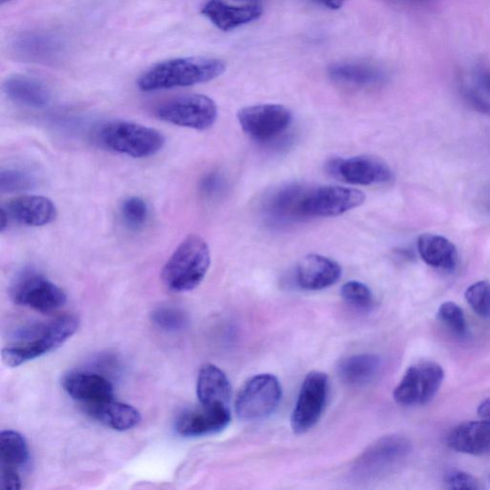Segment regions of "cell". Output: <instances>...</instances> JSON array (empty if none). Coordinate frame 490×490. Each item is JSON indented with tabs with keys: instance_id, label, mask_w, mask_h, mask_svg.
Wrapping results in <instances>:
<instances>
[{
	"instance_id": "obj_1",
	"label": "cell",
	"mask_w": 490,
	"mask_h": 490,
	"mask_svg": "<svg viewBox=\"0 0 490 490\" xmlns=\"http://www.w3.org/2000/svg\"><path fill=\"white\" fill-rule=\"evenodd\" d=\"M225 69L224 62L219 58H173L147 70L137 81V87L145 92L193 87L217 79Z\"/></svg>"
},
{
	"instance_id": "obj_2",
	"label": "cell",
	"mask_w": 490,
	"mask_h": 490,
	"mask_svg": "<svg viewBox=\"0 0 490 490\" xmlns=\"http://www.w3.org/2000/svg\"><path fill=\"white\" fill-rule=\"evenodd\" d=\"M79 326L78 317L64 315L23 330L19 334V342L3 350V361L6 366L16 368L35 360L61 346L74 336Z\"/></svg>"
},
{
	"instance_id": "obj_3",
	"label": "cell",
	"mask_w": 490,
	"mask_h": 490,
	"mask_svg": "<svg viewBox=\"0 0 490 490\" xmlns=\"http://www.w3.org/2000/svg\"><path fill=\"white\" fill-rule=\"evenodd\" d=\"M211 266L210 248L205 238L191 234L174 251L161 273L164 285L175 293L196 290Z\"/></svg>"
},
{
	"instance_id": "obj_4",
	"label": "cell",
	"mask_w": 490,
	"mask_h": 490,
	"mask_svg": "<svg viewBox=\"0 0 490 490\" xmlns=\"http://www.w3.org/2000/svg\"><path fill=\"white\" fill-rule=\"evenodd\" d=\"M97 140L105 149L134 159L153 157L166 143L160 131L128 121L104 124L97 131Z\"/></svg>"
},
{
	"instance_id": "obj_5",
	"label": "cell",
	"mask_w": 490,
	"mask_h": 490,
	"mask_svg": "<svg viewBox=\"0 0 490 490\" xmlns=\"http://www.w3.org/2000/svg\"><path fill=\"white\" fill-rule=\"evenodd\" d=\"M282 393L280 381L273 375L261 374L250 378L237 393V416L247 422L264 420L278 408Z\"/></svg>"
},
{
	"instance_id": "obj_6",
	"label": "cell",
	"mask_w": 490,
	"mask_h": 490,
	"mask_svg": "<svg viewBox=\"0 0 490 490\" xmlns=\"http://www.w3.org/2000/svg\"><path fill=\"white\" fill-rule=\"evenodd\" d=\"M155 115L175 126L206 130L216 123L219 111L216 103L206 95L189 94L161 104Z\"/></svg>"
},
{
	"instance_id": "obj_7",
	"label": "cell",
	"mask_w": 490,
	"mask_h": 490,
	"mask_svg": "<svg viewBox=\"0 0 490 490\" xmlns=\"http://www.w3.org/2000/svg\"><path fill=\"white\" fill-rule=\"evenodd\" d=\"M11 297L17 305L42 314L54 313L67 302V296L61 288L35 271L20 275L11 288Z\"/></svg>"
},
{
	"instance_id": "obj_8",
	"label": "cell",
	"mask_w": 490,
	"mask_h": 490,
	"mask_svg": "<svg viewBox=\"0 0 490 490\" xmlns=\"http://www.w3.org/2000/svg\"><path fill=\"white\" fill-rule=\"evenodd\" d=\"M411 451V442L401 435H390L377 439L358 458L353 473L356 479H374L408 457Z\"/></svg>"
},
{
	"instance_id": "obj_9",
	"label": "cell",
	"mask_w": 490,
	"mask_h": 490,
	"mask_svg": "<svg viewBox=\"0 0 490 490\" xmlns=\"http://www.w3.org/2000/svg\"><path fill=\"white\" fill-rule=\"evenodd\" d=\"M237 121L249 137L258 142H268L290 128L292 113L282 105H256L238 112Z\"/></svg>"
},
{
	"instance_id": "obj_10",
	"label": "cell",
	"mask_w": 490,
	"mask_h": 490,
	"mask_svg": "<svg viewBox=\"0 0 490 490\" xmlns=\"http://www.w3.org/2000/svg\"><path fill=\"white\" fill-rule=\"evenodd\" d=\"M444 377V369L435 362L415 364L394 389L393 399L403 406L426 404L436 396Z\"/></svg>"
},
{
	"instance_id": "obj_11",
	"label": "cell",
	"mask_w": 490,
	"mask_h": 490,
	"mask_svg": "<svg viewBox=\"0 0 490 490\" xmlns=\"http://www.w3.org/2000/svg\"><path fill=\"white\" fill-rule=\"evenodd\" d=\"M366 197L361 190L341 186H324L307 190L303 202L304 218L338 217L360 207Z\"/></svg>"
},
{
	"instance_id": "obj_12",
	"label": "cell",
	"mask_w": 490,
	"mask_h": 490,
	"mask_svg": "<svg viewBox=\"0 0 490 490\" xmlns=\"http://www.w3.org/2000/svg\"><path fill=\"white\" fill-rule=\"evenodd\" d=\"M329 393V378L324 373H309L304 379L292 416V427L296 434L313 429L324 412Z\"/></svg>"
},
{
	"instance_id": "obj_13",
	"label": "cell",
	"mask_w": 490,
	"mask_h": 490,
	"mask_svg": "<svg viewBox=\"0 0 490 490\" xmlns=\"http://www.w3.org/2000/svg\"><path fill=\"white\" fill-rule=\"evenodd\" d=\"M330 173L346 183L369 186L386 183L392 179V171L380 159L373 157H354L334 159L328 164Z\"/></svg>"
},
{
	"instance_id": "obj_14",
	"label": "cell",
	"mask_w": 490,
	"mask_h": 490,
	"mask_svg": "<svg viewBox=\"0 0 490 490\" xmlns=\"http://www.w3.org/2000/svg\"><path fill=\"white\" fill-rule=\"evenodd\" d=\"M231 422L229 406L202 405L178 416L175 429L179 435L196 438L222 432Z\"/></svg>"
},
{
	"instance_id": "obj_15",
	"label": "cell",
	"mask_w": 490,
	"mask_h": 490,
	"mask_svg": "<svg viewBox=\"0 0 490 490\" xmlns=\"http://www.w3.org/2000/svg\"><path fill=\"white\" fill-rule=\"evenodd\" d=\"M62 385L68 396L85 406L110 401L114 398L112 382L97 374L74 370L63 377Z\"/></svg>"
},
{
	"instance_id": "obj_16",
	"label": "cell",
	"mask_w": 490,
	"mask_h": 490,
	"mask_svg": "<svg viewBox=\"0 0 490 490\" xmlns=\"http://www.w3.org/2000/svg\"><path fill=\"white\" fill-rule=\"evenodd\" d=\"M2 208L10 220L30 227L50 225L58 216L54 202L43 196H19L10 199Z\"/></svg>"
},
{
	"instance_id": "obj_17",
	"label": "cell",
	"mask_w": 490,
	"mask_h": 490,
	"mask_svg": "<svg viewBox=\"0 0 490 490\" xmlns=\"http://www.w3.org/2000/svg\"><path fill=\"white\" fill-rule=\"evenodd\" d=\"M341 275L338 261L318 254L305 256L296 268L297 284L306 291L328 289L339 281Z\"/></svg>"
},
{
	"instance_id": "obj_18",
	"label": "cell",
	"mask_w": 490,
	"mask_h": 490,
	"mask_svg": "<svg viewBox=\"0 0 490 490\" xmlns=\"http://www.w3.org/2000/svg\"><path fill=\"white\" fill-rule=\"evenodd\" d=\"M447 446L471 455L490 453V420L466 422L454 427L447 438Z\"/></svg>"
},
{
	"instance_id": "obj_19",
	"label": "cell",
	"mask_w": 490,
	"mask_h": 490,
	"mask_svg": "<svg viewBox=\"0 0 490 490\" xmlns=\"http://www.w3.org/2000/svg\"><path fill=\"white\" fill-rule=\"evenodd\" d=\"M201 13L214 27L229 32L259 19L264 10L258 4L233 6L223 3L222 0H209L202 7Z\"/></svg>"
},
{
	"instance_id": "obj_20",
	"label": "cell",
	"mask_w": 490,
	"mask_h": 490,
	"mask_svg": "<svg viewBox=\"0 0 490 490\" xmlns=\"http://www.w3.org/2000/svg\"><path fill=\"white\" fill-rule=\"evenodd\" d=\"M4 90L11 101L30 109H44L51 103V90L44 83L27 76L16 75L8 78Z\"/></svg>"
},
{
	"instance_id": "obj_21",
	"label": "cell",
	"mask_w": 490,
	"mask_h": 490,
	"mask_svg": "<svg viewBox=\"0 0 490 490\" xmlns=\"http://www.w3.org/2000/svg\"><path fill=\"white\" fill-rule=\"evenodd\" d=\"M197 393L202 405L229 406L232 396L230 381L219 367L206 364L199 370Z\"/></svg>"
},
{
	"instance_id": "obj_22",
	"label": "cell",
	"mask_w": 490,
	"mask_h": 490,
	"mask_svg": "<svg viewBox=\"0 0 490 490\" xmlns=\"http://www.w3.org/2000/svg\"><path fill=\"white\" fill-rule=\"evenodd\" d=\"M86 411L102 424L121 432L136 428L142 420L139 411L134 406L113 400L88 405Z\"/></svg>"
},
{
	"instance_id": "obj_23",
	"label": "cell",
	"mask_w": 490,
	"mask_h": 490,
	"mask_svg": "<svg viewBox=\"0 0 490 490\" xmlns=\"http://www.w3.org/2000/svg\"><path fill=\"white\" fill-rule=\"evenodd\" d=\"M417 250L430 267L442 270H453L457 267V248L445 237L424 234L418 237Z\"/></svg>"
},
{
	"instance_id": "obj_24",
	"label": "cell",
	"mask_w": 490,
	"mask_h": 490,
	"mask_svg": "<svg viewBox=\"0 0 490 490\" xmlns=\"http://www.w3.org/2000/svg\"><path fill=\"white\" fill-rule=\"evenodd\" d=\"M62 43L54 35L43 32L22 34L14 45L16 53L31 62H47L61 51Z\"/></svg>"
},
{
	"instance_id": "obj_25",
	"label": "cell",
	"mask_w": 490,
	"mask_h": 490,
	"mask_svg": "<svg viewBox=\"0 0 490 490\" xmlns=\"http://www.w3.org/2000/svg\"><path fill=\"white\" fill-rule=\"evenodd\" d=\"M307 192V189L298 185L284 187L278 191L268 205L270 219L282 223L305 219L303 202Z\"/></svg>"
},
{
	"instance_id": "obj_26",
	"label": "cell",
	"mask_w": 490,
	"mask_h": 490,
	"mask_svg": "<svg viewBox=\"0 0 490 490\" xmlns=\"http://www.w3.org/2000/svg\"><path fill=\"white\" fill-rule=\"evenodd\" d=\"M380 367V358L376 354H354L344 358L340 362L338 374L346 384L363 386L377 377Z\"/></svg>"
},
{
	"instance_id": "obj_27",
	"label": "cell",
	"mask_w": 490,
	"mask_h": 490,
	"mask_svg": "<svg viewBox=\"0 0 490 490\" xmlns=\"http://www.w3.org/2000/svg\"><path fill=\"white\" fill-rule=\"evenodd\" d=\"M30 462L29 447L25 437L13 430L0 433V468L20 470L27 468Z\"/></svg>"
},
{
	"instance_id": "obj_28",
	"label": "cell",
	"mask_w": 490,
	"mask_h": 490,
	"mask_svg": "<svg viewBox=\"0 0 490 490\" xmlns=\"http://www.w3.org/2000/svg\"><path fill=\"white\" fill-rule=\"evenodd\" d=\"M329 75L334 81L344 85L367 87L377 85L384 79L377 68L363 64L339 63L329 68Z\"/></svg>"
},
{
	"instance_id": "obj_29",
	"label": "cell",
	"mask_w": 490,
	"mask_h": 490,
	"mask_svg": "<svg viewBox=\"0 0 490 490\" xmlns=\"http://www.w3.org/2000/svg\"><path fill=\"white\" fill-rule=\"evenodd\" d=\"M121 218L130 230H140L148 222L150 210L147 202L139 197L125 199L121 207Z\"/></svg>"
},
{
	"instance_id": "obj_30",
	"label": "cell",
	"mask_w": 490,
	"mask_h": 490,
	"mask_svg": "<svg viewBox=\"0 0 490 490\" xmlns=\"http://www.w3.org/2000/svg\"><path fill=\"white\" fill-rule=\"evenodd\" d=\"M152 321L155 326L163 331L175 332L185 328L187 316L182 309L163 306L153 310Z\"/></svg>"
},
{
	"instance_id": "obj_31",
	"label": "cell",
	"mask_w": 490,
	"mask_h": 490,
	"mask_svg": "<svg viewBox=\"0 0 490 490\" xmlns=\"http://www.w3.org/2000/svg\"><path fill=\"white\" fill-rule=\"evenodd\" d=\"M438 318L458 337L464 338L468 334V323L463 310L456 303L446 302L438 310Z\"/></svg>"
},
{
	"instance_id": "obj_32",
	"label": "cell",
	"mask_w": 490,
	"mask_h": 490,
	"mask_svg": "<svg viewBox=\"0 0 490 490\" xmlns=\"http://www.w3.org/2000/svg\"><path fill=\"white\" fill-rule=\"evenodd\" d=\"M35 185V179L31 174L26 171L7 168L0 172V192H2V194L28 190Z\"/></svg>"
},
{
	"instance_id": "obj_33",
	"label": "cell",
	"mask_w": 490,
	"mask_h": 490,
	"mask_svg": "<svg viewBox=\"0 0 490 490\" xmlns=\"http://www.w3.org/2000/svg\"><path fill=\"white\" fill-rule=\"evenodd\" d=\"M343 300L349 306L365 310L373 305V293L368 286L361 282L346 283L341 289Z\"/></svg>"
},
{
	"instance_id": "obj_34",
	"label": "cell",
	"mask_w": 490,
	"mask_h": 490,
	"mask_svg": "<svg viewBox=\"0 0 490 490\" xmlns=\"http://www.w3.org/2000/svg\"><path fill=\"white\" fill-rule=\"evenodd\" d=\"M465 299L473 312L483 318H490V284L477 282L465 292Z\"/></svg>"
},
{
	"instance_id": "obj_35",
	"label": "cell",
	"mask_w": 490,
	"mask_h": 490,
	"mask_svg": "<svg viewBox=\"0 0 490 490\" xmlns=\"http://www.w3.org/2000/svg\"><path fill=\"white\" fill-rule=\"evenodd\" d=\"M445 484L449 489L477 490L480 489L479 482L471 474L454 471L445 476Z\"/></svg>"
},
{
	"instance_id": "obj_36",
	"label": "cell",
	"mask_w": 490,
	"mask_h": 490,
	"mask_svg": "<svg viewBox=\"0 0 490 490\" xmlns=\"http://www.w3.org/2000/svg\"><path fill=\"white\" fill-rule=\"evenodd\" d=\"M463 97L469 105L478 113L490 116V102L481 97L479 93L471 89L463 90Z\"/></svg>"
},
{
	"instance_id": "obj_37",
	"label": "cell",
	"mask_w": 490,
	"mask_h": 490,
	"mask_svg": "<svg viewBox=\"0 0 490 490\" xmlns=\"http://www.w3.org/2000/svg\"><path fill=\"white\" fill-rule=\"evenodd\" d=\"M22 487L19 472L15 470L0 468V488L4 490H19Z\"/></svg>"
},
{
	"instance_id": "obj_38",
	"label": "cell",
	"mask_w": 490,
	"mask_h": 490,
	"mask_svg": "<svg viewBox=\"0 0 490 490\" xmlns=\"http://www.w3.org/2000/svg\"><path fill=\"white\" fill-rule=\"evenodd\" d=\"M221 186V178L218 175L211 174L201 181L200 189L206 195L216 193Z\"/></svg>"
},
{
	"instance_id": "obj_39",
	"label": "cell",
	"mask_w": 490,
	"mask_h": 490,
	"mask_svg": "<svg viewBox=\"0 0 490 490\" xmlns=\"http://www.w3.org/2000/svg\"><path fill=\"white\" fill-rule=\"evenodd\" d=\"M312 2L331 10H339L344 5L346 0H312Z\"/></svg>"
},
{
	"instance_id": "obj_40",
	"label": "cell",
	"mask_w": 490,
	"mask_h": 490,
	"mask_svg": "<svg viewBox=\"0 0 490 490\" xmlns=\"http://www.w3.org/2000/svg\"><path fill=\"white\" fill-rule=\"evenodd\" d=\"M478 414L483 418L490 420V399L484 401L478 408Z\"/></svg>"
},
{
	"instance_id": "obj_41",
	"label": "cell",
	"mask_w": 490,
	"mask_h": 490,
	"mask_svg": "<svg viewBox=\"0 0 490 490\" xmlns=\"http://www.w3.org/2000/svg\"><path fill=\"white\" fill-rule=\"evenodd\" d=\"M482 86L490 93V73L485 74L481 78Z\"/></svg>"
},
{
	"instance_id": "obj_42",
	"label": "cell",
	"mask_w": 490,
	"mask_h": 490,
	"mask_svg": "<svg viewBox=\"0 0 490 490\" xmlns=\"http://www.w3.org/2000/svg\"><path fill=\"white\" fill-rule=\"evenodd\" d=\"M386 2L424 4V3L430 2V0H386Z\"/></svg>"
},
{
	"instance_id": "obj_43",
	"label": "cell",
	"mask_w": 490,
	"mask_h": 490,
	"mask_svg": "<svg viewBox=\"0 0 490 490\" xmlns=\"http://www.w3.org/2000/svg\"><path fill=\"white\" fill-rule=\"evenodd\" d=\"M9 2H11V0H0V3H2V4H4Z\"/></svg>"
}]
</instances>
